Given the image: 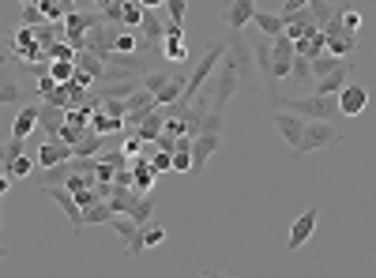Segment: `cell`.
I'll return each mask as SVG.
<instances>
[{"mask_svg": "<svg viewBox=\"0 0 376 278\" xmlns=\"http://www.w3.org/2000/svg\"><path fill=\"white\" fill-rule=\"evenodd\" d=\"M26 147H31V143H23V139H8V143H4V165H12L15 158H23Z\"/></svg>", "mask_w": 376, "mask_h": 278, "instance_id": "36", "label": "cell"}, {"mask_svg": "<svg viewBox=\"0 0 376 278\" xmlns=\"http://www.w3.org/2000/svg\"><path fill=\"white\" fill-rule=\"evenodd\" d=\"M140 23H143V4L140 0H124V26L128 31H140Z\"/></svg>", "mask_w": 376, "mask_h": 278, "instance_id": "32", "label": "cell"}, {"mask_svg": "<svg viewBox=\"0 0 376 278\" xmlns=\"http://www.w3.org/2000/svg\"><path fill=\"white\" fill-rule=\"evenodd\" d=\"M124 106H128V117H132V113H147V109H162L158 101H154L151 95H147V90H136V95L128 98Z\"/></svg>", "mask_w": 376, "mask_h": 278, "instance_id": "26", "label": "cell"}, {"mask_svg": "<svg viewBox=\"0 0 376 278\" xmlns=\"http://www.w3.org/2000/svg\"><path fill=\"white\" fill-rule=\"evenodd\" d=\"M338 31L346 34V38H357V26H361V15H357V8H343V12L335 15Z\"/></svg>", "mask_w": 376, "mask_h": 278, "instance_id": "23", "label": "cell"}, {"mask_svg": "<svg viewBox=\"0 0 376 278\" xmlns=\"http://www.w3.org/2000/svg\"><path fill=\"white\" fill-rule=\"evenodd\" d=\"M76 68L87 72V76L95 79V83H102V72H106L102 57H95V53H76Z\"/></svg>", "mask_w": 376, "mask_h": 278, "instance_id": "19", "label": "cell"}, {"mask_svg": "<svg viewBox=\"0 0 376 278\" xmlns=\"http://www.w3.org/2000/svg\"><path fill=\"white\" fill-rule=\"evenodd\" d=\"M113 218H117V215H113V207H109V203H95V207L83 211V229H87V226H109Z\"/></svg>", "mask_w": 376, "mask_h": 278, "instance_id": "17", "label": "cell"}, {"mask_svg": "<svg viewBox=\"0 0 376 278\" xmlns=\"http://www.w3.org/2000/svg\"><path fill=\"white\" fill-rule=\"evenodd\" d=\"M170 79H173V72H162V68H154V72H147V76H143V90H147L151 98H158L162 90H166V83H170Z\"/></svg>", "mask_w": 376, "mask_h": 278, "instance_id": "20", "label": "cell"}, {"mask_svg": "<svg viewBox=\"0 0 376 278\" xmlns=\"http://www.w3.org/2000/svg\"><path fill=\"white\" fill-rule=\"evenodd\" d=\"M34 170H38V165H34L31 154H23V158H15L12 165H4V173H8L12 181H26V177H34Z\"/></svg>", "mask_w": 376, "mask_h": 278, "instance_id": "24", "label": "cell"}, {"mask_svg": "<svg viewBox=\"0 0 376 278\" xmlns=\"http://www.w3.org/2000/svg\"><path fill=\"white\" fill-rule=\"evenodd\" d=\"M338 139H343V132H338L332 120H309V124H305V136H301V147L293 151V158H305V154H313V151L335 147Z\"/></svg>", "mask_w": 376, "mask_h": 278, "instance_id": "2", "label": "cell"}, {"mask_svg": "<svg viewBox=\"0 0 376 278\" xmlns=\"http://www.w3.org/2000/svg\"><path fill=\"white\" fill-rule=\"evenodd\" d=\"M8 188H12V177H8V173H4V170H0V196H4V192H8Z\"/></svg>", "mask_w": 376, "mask_h": 278, "instance_id": "40", "label": "cell"}, {"mask_svg": "<svg viewBox=\"0 0 376 278\" xmlns=\"http://www.w3.org/2000/svg\"><path fill=\"white\" fill-rule=\"evenodd\" d=\"M151 211H154V196H140V199H136V207H132V215H128V218H132L136 222V226H147V218H151Z\"/></svg>", "mask_w": 376, "mask_h": 278, "instance_id": "29", "label": "cell"}, {"mask_svg": "<svg viewBox=\"0 0 376 278\" xmlns=\"http://www.w3.org/2000/svg\"><path fill=\"white\" fill-rule=\"evenodd\" d=\"M343 8H350V4H332V0H309V19L316 23V31H324L327 23L335 19Z\"/></svg>", "mask_w": 376, "mask_h": 278, "instance_id": "14", "label": "cell"}, {"mask_svg": "<svg viewBox=\"0 0 376 278\" xmlns=\"http://www.w3.org/2000/svg\"><path fill=\"white\" fill-rule=\"evenodd\" d=\"M173 173H192V151H177V154H173Z\"/></svg>", "mask_w": 376, "mask_h": 278, "instance_id": "39", "label": "cell"}, {"mask_svg": "<svg viewBox=\"0 0 376 278\" xmlns=\"http://www.w3.org/2000/svg\"><path fill=\"white\" fill-rule=\"evenodd\" d=\"M256 12H260V4H256V0H237V4L226 8V26H230L234 34H241L245 26L256 19Z\"/></svg>", "mask_w": 376, "mask_h": 278, "instance_id": "10", "label": "cell"}, {"mask_svg": "<svg viewBox=\"0 0 376 278\" xmlns=\"http://www.w3.org/2000/svg\"><path fill=\"white\" fill-rule=\"evenodd\" d=\"M275 128L282 132V139L290 143V151H297L301 147V136H305V120L301 117H293V113H282V109H275Z\"/></svg>", "mask_w": 376, "mask_h": 278, "instance_id": "9", "label": "cell"}, {"mask_svg": "<svg viewBox=\"0 0 376 278\" xmlns=\"http://www.w3.org/2000/svg\"><path fill=\"white\" fill-rule=\"evenodd\" d=\"M162 57L185 64V60H188V45H185V38H166V42H162Z\"/></svg>", "mask_w": 376, "mask_h": 278, "instance_id": "27", "label": "cell"}, {"mask_svg": "<svg viewBox=\"0 0 376 278\" xmlns=\"http://www.w3.org/2000/svg\"><path fill=\"white\" fill-rule=\"evenodd\" d=\"M140 240H143V248H154V245H162V240H166V229L147 222V226L140 229Z\"/></svg>", "mask_w": 376, "mask_h": 278, "instance_id": "34", "label": "cell"}, {"mask_svg": "<svg viewBox=\"0 0 376 278\" xmlns=\"http://www.w3.org/2000/svg\"><path fill=\"white\" fill-rule=\"evenodd\" d=\"M68 124V109H57V106H45V101H38V128L49 139L60 136V128Z\"/></svg>", "mask_w": 376, "mask_h": 278, "instance_id": "11", "label": "cell"}, {"mask_svg": "<svg viewBox=\"0 0 376 278\" xmlns=\"http://www.w3.org/2000/svg\"><path fill=\"white\" fill-rule=\"evenodd\" d=\"M365 106H369V87L346 83V87L338 90V117H361Z\"/></svg>", "mask_w": 376, "mask_h": 278, "instance_id": "7", "label": "cell"}, {"mask_svg": "<svg viewBox=\"0 0 376 278\" xmlns=\"http://www.w3.org/2000/svg\"><path fill=\"white\" fill-rule=\"evenodd\" d=\"M109 226H113V229H117V237L124 240V252H128V256H140V252H143L140 226H136L132 218H113V222H109Z\"/></svg>", "mask_w": 376, "mask_h": 278, "instance_id": "12", "label": "cell"}, {"mask_svg": "<svg viewBox=\"0 0 376 278\" xmlns=\"http://www.w3.org/2000/svg\"><path fill=\"white\" fill-rule=\"evenodd\" d=\"M34 128H38V101H34V106H23L19 113L12 117V139H31V132Z\"/></svg>", "mask_w": 376, "mask_h": 278, "instance_id": "13", "label": "cell"}, {"mask_svg": "<svg viewBox=\"0 0 376 278\" xmlns=\"http://www.w3.org/2000/svg\"><path fill=\"white\" fill-rule=\"evenodd\" d=\"M19 26H26V31H42V26H45L42 8H38V4H23V23H19Z\"/></svg>", "mask_w": 376, "mask_h": 278, "instance_id": "30", "label": "cell"}, {"mask_svg": "<svg viewBox=\"0 0 376 278\" xmlns=\"http://www.w3.org/2000/svg\"><path fill=\"white\" fill-rule=\"evenodd\" d=\"M249 49H252V64H256V72L263 76V83H275V49H271V42L263 38V34H256V38H249Z\"/></svg>", "mask_w": 376, "mask_h": 278, "instance_id": "8", "label": "cell"}, {"mask_svg": "<svg viewBox=\"0 0 376 278\" xmlns=\"http://www.w3.org/2000/svg\"><path fill=\"white\" fill-rule=\"evenodd\" d=\"M23 98H26L23 83H19V79H12L4 90H0V109H12V106H19V109H23Z\"/></svg>", "mask_w": 376, "mask_h": 278, "instance_id": "22", "label": "cell"}, {"mask_svg": "<svg viewBox=\"0 0 376 278\" xmlns=\"http://www.w3.org/2000/svg\"><path fill=\"white\" fill-rule=\"evenodd\" d=\"M354 72H357V60H338V68L332 72V76H324L320 83H313V90H309V95H316V98H338V90L350 83Z\"/></svg>", "mask_w": 376, "mask_h": 278, "instance_id": "4", "label": "cell"}, {"mask_svg": "<svg viewBox=\"0 0 376 278\" xmlns=\"http://www.w3.org/2000/svg\"><path fill=\"white\" fill-rule=\"evenodd\" d=\"M0 259H8V248L4 245H0Z\"/></svg>", "mask_w": 376, "mask_h": 278, "instance_id": "42", "label": "cell"}, {"mask_svg": "<svg viewBox=\"0 0 376 278\" xmlns=\"http://www.w3.org/2000/svg\"><path fill=\"white\" fill-rule=\"evenodd\" d=\"M166 170H173V154H154V158H151V173H154V177H158V173H166Z\"/></svg>", "mask_w": 376, "mask_h": 278, "instance_id": "37", "label": "cell"}, {"mask_svg": "<svg viewBox=\"0 0 376 278\" xmlns=\"http://www.w3.org/2000/svg\"><path fill=\"white\" fill-rule=\"evenodd\" d=\"M252 26H260V34L268 42H275V38H282V19H279V12H256V19H252Z\"/></svg>", "mask_w": 376, "mask_h": 278, "instance_id": "16", "label": "cell"}, {"mask_svg": "<svg viewBox=\"0 0 376 278\" xmlns=\"http://www.w3.org/2000/svg\"><path fill=\"white\" fill-rule=\"evenodd\" d=\"M290 83H293V87H309V90H313V72H309V60L305 57H293V64H290Z\"/></svg>", "mask_w": 376, "mask_h": 278, "instance_id": "21", "label": "cell"}, {"mask_svg": "<svg viewBox=\"0 0 376 278\" xmlns=\"http://www.w3.org/2000/svg\"><path fill=\"white\" fill-rule=\"evenodd\" d=\"M271 49H275V64H290L293 57H297V53H293V42L286 38V34H282V38H275Z\"/></svg>", "mask_w": 376, "mask_h": 278, "instance_id": "31", "label": "cell"}, {"mask_svg": "<svg viewBox=\"0 0 376 278\" xmlns=\"http://www.w3.org/2000/svg\"><path fill=\"white\" fill-rule=\"evenodd\" d=\"M45 60H76V49H72L68 42H57V45H49V49H45Z\"/></svg>", "mask_w": 376, "mask_h": 278, "instance_id": "35", "label": "cell"}, {"mask_svg": "<svg viewBox=\"0 0 376 278\" xmlns=\"http://www.w3.org/2000/svg\"><path fill=\"white\" fill-rule=\"evenodd\" d=\"M102 113L113 117V120H124L128 117V106H124V101H102Z\"/></svg>", "mask_w": 376, "mask_h": 278, "instance_id": "38", "label": "cell"}, {"mask_svg": "<svg viewBox=\"0 0 376 278\" xmlns=\"http://www.w3.org/2000/svg\"><path fill=\"white\" fill-rule=\"evenodd\" d=\"M335 68H338V60H335V57H327V53H324V57H316V60H309V72H313V83H320L324 76H332Z\"/></svg>", "mask_w": 376, "mask_h": 278, "instance_id": "28", "label": "cell"}, {"mask_svg": "<svg viewBox=\"0 0 376 278\" xmlns=\"http://www.w3.org/2000/svg\"><path fill=\"white\" fill-rule=\"evenodd\" d=\"M98 19H102L106 26L124 31V0H117V4H98Z\"/></svg>", "mask_w": 376, "mask_h": 278, "instance_id": "18", "label": "cell"}, {"mask_svg": "<svg viewBox=\"0 0 376 278\" xmlns=\"http://www.w3.org/2000/svg\"><path fill=\"white\" fill-rule=\"evenodd\" d=\"M199 278H218L215 271H199Z\"/></svg>", "mask_w": 376, "mask_h": 278, "instance_id": "41", "label": "cell"}, {"mask_svg": "<svg viewBox=\"0 0 376 278\" xmlns=\"http://www.w3.org/2000/svg\"><path fill=\"white\" fill-rule=\"evenodd\" d=\"M162 12L170 15V26H185V12H188V4H185V0H166V4H162Z\"/></svg>", "mask_w": 376, "mask_h": 278, "instance_id": "33", "label": "cell"}, {"mask_svg": "<svg viewBox=\"0 0 376 278\" xmlns=\"http://www.w3.org/2000/svg\"><path fill=\"white\" fill-rule=\"evenodd\" d=\"M76 154H72V147H64L60 139H45V143L38 147V154H34V165L42 170H57V165H68Z\"/></svg>", "mask_w": 376, "mask_h": 278, "instance_id": "6", "label": "cell"}, {"mask_svg": "<svg viewBox=\"0 0 376 278\" xmlns=\"http://www.w3.org/2000/svg\"><path fill=\"white\" fill-rule=\"evenodd\" d=\"M218 151H222V136L218 132H199L192 139V177H204L207 162L215 158Z\"/></svg>", "mask_w": 376, "mask_h": 278, "instance_id": "3", "label": "cell"}, {"mask_svg": "<svg viewBox=\"0 0 376 278\" xmlns=\"http://www.w3.org/2000/svg\"><path fill=\"white\" fill-rule=\"evenodd\" d=\"M106 143H109V139L95 136V132H90V128H87V132H83V139H79V143H76V151H72V154H76V158H98V154L106 151Z\"/></svg>", "mask_w": 376, "mask_h": 278, "instance_id": "15", "label": "cell"}, {"mask_svg": "<svg viewBox=\"0 0 376 278\" xmlns=\"http://www.w3.org/2000/svg\"><path fill=\"white\" fill-rule=\"evenodd\" d=\"M316 226H320V207L301 211V215L293 218V226H290V240H286V248H290V252L305 248V245H309V237L316 234Z\"/></svg>", "mask_w": 376, "mask_h": 278, "instance_id": "5", "label": "cell"}, {"mask_svg": "<svg viewBox=\"0 0 376 278\" xmlns=\"http://www.w3.org/2000/svg\"><path fill=\"white\" fill-rule=\"evenodd\" d=\"M275 109L282 113H293L309 124V120H332L338 117V98H316V95H305V98H286V95H275L271 98Z\"/></svg>", "mask_w": 376, "mask_h": 278, "instance_id": "1", "label": "cell"}, {"mask_svg": "<svg viewBox=\"0 0 376 278\" xmlns=\"http://www.w3.org/2000/svg\"><path fill=\"white\" fill-rule=\"evenodd\" d=\"M72 76H76V60H53L49 64V79L60 83V87H68Z\"/></svg>", "mask_w": 376, "mask_h": 278, "instance_id": "25", "label": "cell"}]
</instances>
